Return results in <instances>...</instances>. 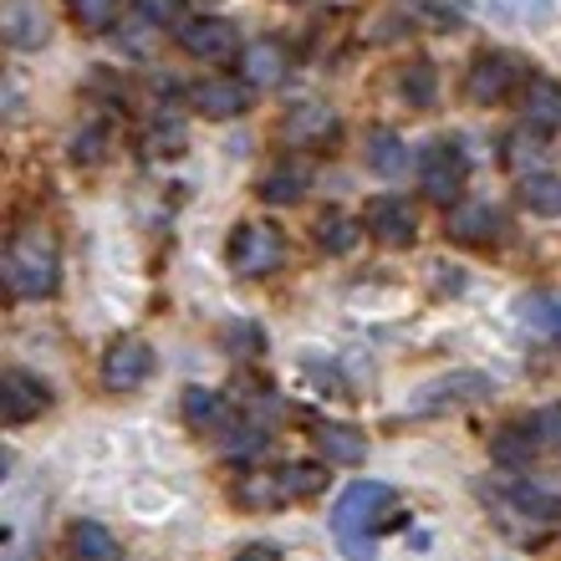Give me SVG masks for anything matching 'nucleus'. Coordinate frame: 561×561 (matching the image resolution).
Wrapping results in <instances>:
<instances>
[{"instance_id":"nucleus-6","label":"nucleus","mask_w":561,"mask_h":561,"mask_svg":"<svg viewBox=\"0 0 561 561\" xmlns=\"http://www.w3.org/2000/svg\"><path fill=\"white\" fill-rule=\"evenodd\" d=\"M495 393V378L485 373H449V378H434L414 393L409 414L414 419H428V414H449V409H470V403H485Z\"/></svg>"},{"instance_id":"nucleus-4","label":"nucleus","mask_w":561,"mask_h":561,"mask_svg":"<svg viewBox=\"0 0 561 561\" xmlns=\"http://www.w3.org/2000/svg\"><path fill=\"white\" fill-rule=\"evenodd\" d=\"M465 179H470V153L455 144V138H434V144L419 148V190L434 205H459L465 194Z\"/></svg>"},{"instance_id":"nucleus-3","label":"nucleus","mask_w":561,"mask_h":561,"mask_svg":"<svg viewBox=\"0 0 561 561\" xmlns=\"http://www.w3.org/2000/svg\"><path fill=\"white\" fill-rule=\"evenodd\" d=\"M225 255H230V271L240 280H266L271 271L286 266V236L271 220H240Z\"/></svg>"},{"instance_id":"nucleus-29","label":"nucleus","mask_w":561,"mask_h":561,"mask_svg":"<svg viewBox=\"0 0 561 561\" xmlns=\"http://www.w3.org/2000/svg\"><path fill=\"white\" fill-rule=\"evenodd\" d=\"M520 317L541 332V337H551L561 347V296L551 291H536V296H520Z\"/></svg>"},{"instance_id":"nucleus-26","label":"nucleus","mask_w":561,"mask_h":561,"mask_svg":"<svg viewBox=\"0 0 561 561\" xmlns=\"http://www.w3.org/2000/svg\"><path fill=\"white\" fill-rule=\"evenodd\" d=\"M520 205L531 209V215H541V220H557L561 215V174H526L520 179Z\"/></svg>"},{"instance_id":"nucleus-20","label":"nucleus","mask_w":561,"mask_h":561,"mask_svg":"<svg viewBox=\"0 0 561 561\" xmlns=\"http://www.w3.org/2000/svg\"><path fill=\"white\" fill-rule=\"evenodd\" d=\"M541 163H547V128H516V134H505V169H516L520 179L526 174H541Z\"/></svg>"},{"instance_id":"nucleus-19","label":"nucleus","mask_w":561,"mask_h":561,"mask_svg":"<svg viewBox=\"0 0 561 561\" xmlns=\"http://www.w3.org/2000/svg\"><path fill=\"white\" fill-rule=\"evenodd\" d=\"M67 547H72L77 561H123L118 536L107 531L103 520H72V531H67Z\"/></svg>"},{"instance_id":"nucleus-15","label":"nucleus","mask_w":561,"mask_h":561,"mask_svg":"<svg viewBox=\"0 0 561 561\" xmlns=\"http://www.w3.org/2000/svg\"><path fill=\"white\" fill-rule=\"evenodd\" d=\"M332 134H337V118H332V107H322V103H296L291 113L280 118V138L291 148H317Z\"/></svg>"},{"instance_id":"nucleus-12","label":"nucleus","mask_w":561,"mask_h":561,"mask_svg":"<svg viewBox=\"0 0 561 561\" xmlns=\"http://www.w3.org/2000/svg\"><path fill=\"white\" fill-rule=\"evenodd\" d=\"M490 501L501 505L505 516L536 520V526H557V520H561V495H551V490L531 485V480H511V485L490 490Z\"/></svg>"},{"instance_id":"nucleus-30","label":"nucleus","mask_w":561,"mask_h":561,"mask_svg":"<svg viewBox=\"0 0 561 561\" xmlns=\"http://www.w3.org/2000/svg\"><path fill=\"white\" fill-rule=\"evenodd\" d=\"M399 92L409 98V107H428L434 103V67L428 61H409L399 72Z\"/></svg>"},{"instance_id":"nucleus-31","label":"nucleus","mask_w":561,"mask_h":561,"mask_svg":"<svg viewBox=\"0 0 561 561\" xmlns=\"http://www.w3.org/2000/svg\"><path fill=\"white\" fill-rule=\"evenodd\" d=\"M67 11L82 31H107L118 21V0H67Z\"/></svg>"},{"instance_id":"nucleus-7","label":"nucleus","mask_w":561,"mask_h":561,"mask_svg":"<svg viewBox=\"0 0 561 561\" xmlns=\"http://www.w3.org/2000/svg\"><path fill=\"white\" fill-rule=\"evenodd\" d=\"M363 230L378 245H388V251H409L419 240V209L403 194H378L368 205V215H363Z\"/></svg>"},{"instance_id":"nucleus-23","label":"nucleus","mask_w":561,"mask_h":561,"mask_svg":"<svg viewBox=\"0 0 561 561\" xmlns=\"http://www.w3.org/2000/svg\"><path fill=\"white\" fill-rule=\"evenodd\" d=\"M5 42L21 46V51H36V46L46 42L42 5H31V0H11V5H5Z\"/></svg>"},{"instance_id":"nucleus-5","label":"nucleus","mask_w":561,"mask_h":561,"mask_svg":"<svg viewBox=\"0 0 561 561\" xmlns=\"http://www.w3.org/2000/svg\"><path fill=\"white\" fill-rule=\"evenodd\" d=\"M526 82V61L516 51H480L465 72V98L474 107H495Z\"/></svg>"},{"instance_id":"nucleus-32","label":"nucleus","mask_w":561,"mask_h":561,"mask_svg":"<svg viewBox=\"0 0 561 561\" xmlns=\"http://www.w3.org/2000/svg\"><path fill=\"white\" fill-rule=\"evenodd\" d=\"M103 159H107V128H103V123H88L82 134H72V163L98 169Z\"/></svg>"},{"instance_id":"nucleus-14","label":"nucleus","mask_w":561,"mask_h":561,"mask_svg":"<svg viewBox=\"0 0 561 561\" xmlns=\"http://www.w3.org/2000/svg\"><path fill=\"white\" fill-rule=\"evenodd\" d=\"M286 72H291V51H286L276 36L245 42V51H240V77H245L251 88H276V82H286Z\"/></svg>"},{"instance_id":"nucleus-33","label":"nucleus","mask_w":561,"mask_h":561,"mask_svg":"<svg viewBox=\"0 0 561 561\" xmlns=\"http://www.w3.org/2000/svg\"><path fill=\"white\" fill-rule=\"evenodd\" d=\"M138 15L148 26H184V0H138Z\"/></svg>"},{"instance_id":"nucleus-16","label":"nucleus","mask_w":561,"mask_h":561,"mask_svg":"<svg viewBox=\"0 0 561 561\" xmlns=\"http://www.w3.org/2000/svg\"><path fill=\"white\" fill-rule=\"evenodd\" d=\"M311 444H317V455H322L327 465H363V459H368V434L353 424L322 419V424L311 428Z\"/></svg>"},{"instance_id":"nucleus-34","label":"nucleus","mask_w":561,"mask_h":561,"mask_svg":"<svg viewBox=\"0 0 561 561\" xmlns=\"http://www.w3.org/2000/svg\"><path fill=\"white\" fill-rule=\"evenodd\" d=\"M531 424H536V434H541V444H547V449H561V403L541 409Z\"/></svg>"},{"instance_id":"nucleus-17","label":"nucleus","mask_w":561,"mask_h":561,"mask_svg":"<svg viewBox=\"0 0 561 561\" xmlns=\"http://www.w3.org/2000/svg\"><path fill=\"white\" fill-rule=\"evenodd\" d=\"M311 184V169L301 159H280L271 163L266 174H261V184H255V194L266 199V205H296L301 194H307Z\"/></svg>"},{"instance_id":"nucleus-24","label":"nucleus","mask_w":561,"mask_h":561,"mask_svg":"<svg viewBox=\"0 0 561 561\" xmlns=\"http://www.w3.org/2000/svg\"><path fill=\"white\" fill-rule=\"evenodd\" d=\"M184 144H190V128H184L179 113H153L148 118V128H144L148 159H174V153H184Z\"/></svg>"},{"instance_id":"nucleus-9","label":"nucleus","mask_w":561,"mask_h":561,"mask_svg":"<svg viewBox=\"0 0 561 561\" xmlns=\"http://www.w3.org/2000/svg\"><path fill=\"white\" fill-rule=\"evenodd\" d=\"M179 46L190 51L194 61H240V31L230 26V21H220V15H194V21H184L179 26Z\"/></svg>"},{"instance_id":"nucleus-18","label":"nucleus","mask_w":561,"mask_h":561,"mask_svg":"<svg viewBox=\"0 0 561 561\" xmlns=\"http://www.w3.org/2000/svg\"><path fill=\"white\" fill-rule=\"evenodd\" d=\"M184 424L194 428V434H230V403H225V393H215V388H190L184 393Z\"/></svg>"},{"instance_id":"nucleus-28","label":"nucleus","mask_w":561,"mask_h":561,"mask_svg":"<svg viewBox=\"0 0 561 561\" xmlns=\"http://www.w3.org/2000/svg\"><path fill=\"white\" fill-rule=\"evenodd\" d=\"M357 220L353 215H342V209H322V220H317V245H322L327 255H347L357 245Z\"/></svg>"},{"instance_id":"nucleus-35","label":"nucleus","mask_w":561,"mask_h":561,"mask_svg":"<svg viewBox=\"0 0 561 561\" xmlns=\"http://www.w3.org/2000/svg\"><path fill=\"white\" fill-rule=\"evenodd\" d=\"M236 561H280V551L271 547V541H255V547H240Z\"/></svg>"},{"instance_id":"nucleus-11","label":"nucleus","mask_w":561,"mask_h":561,"mask_svg":"<svg viewBox=\"0 0 561 561\" xmlns=\"http://www.w3.org/2000/svg\"><path fill=\"white\" fill-rule=\"evenodd\" d=\"M505 230H511V225H505L501 205H490V199H470V205L449 209V240H459V245L490 251V245L505 240Z\"/></svg>"},{"instance_id":"nucleus-10","label":"nucleus","mask_w":561,"mask_h":561,"mask_svg":"<svg viewBox=\"0 0 561 561\" xmlns=\"http://www.w3.org/2000/svg\"><path fill=\"white\" fill-rule=\"evenodd\" d=\"M153 378V347L144 337H118L103 353V388L107 393H134Z\"/></svg>"},{"instance_id":"nucleus-13","label":"nucleus","mask_w":561,"mask_h":561,"mask_svg":"<svg viewBox=\"0 0 561 561\" xmlns=\"http://www.w3.org/2000/svg\"><path fill=\"white\" fill-rule=\"evenodd\" d=\"M190 103H194V113H205L215 123L240 118L251 107V82L245 77H205V82L190 88Z\"/></svg>"},{"instance_id":"nucleus-21","label":"nucleus","mask_w":561,"mask_h":561,"mask_svg":"<svg viewBox=\"0 0 561 561\" xmlns=\"http://www.w3.org/2000/svg\"><path fill=\"white\" fill-rule=\"evenodd\" d=\"M541 449H547V444H541L536 424H505L501 434H495V444H490V455L501 459V465H511V470H526Z\"/></svg>"},{"instance_id":"nucleus-22","label":"nucleus","mask_w":561,"mask_h":561,"mask_svg":"<svg viewBox=\"0 0 561 561\" xmlns=\"http://www.w3.org/2000/svg\"><path fill=\"white\" fill-rule=\"evenodd\" d=\"M363 159H368L373 174L399 179L403 169H409V148H403V138L393 134V128H373L368 144H363Z\"/></svg>"},{"instance_id":"nucleus-25","label":"nucleus","mask_w":561,"mask_h":561,"mask_svg":"<svg viewBox=\"0 0 561 561\" xmlns=\"http://www.w3.org/2000/svg\"><path fill=\"white\" fill-rule=\"evenodd\" d=\"M526 118L536 123V128H561V82H551V77H531L526 82Z\"/></svg>"},{"instance_id":"nucleus-8","label":"nucleus","mask_w":561,"mask_h":561,"mask_svg":"<svg viewBox=\"0 0 561 561\" xmlns=\"http://www.w3.org/2000/svg\"><path fill=\"white\" fill-rule=\"evenodd\" d=\"M51 409V388L26 368H5L0 373V424L5 428H21L31 419H42Z\"/></svg>"},{"instance_id":"nucleus-27","label":"nucleus","mask_w":561,"mask_h":561,"mask_svg":"<svg viewBox=\"0 0 561 561\" xmlns=\"http://www.w3.org/2000/svg\"><path fill=\"white\" fill-rule=\"evenodd\" d=\"M236 501L245 505V511H276V505H286V490H280V470H255L245 474L236 485Z\"/></svg>"},{"instance_id":"nucleus-2","label":"nucleus","mask_w":561,"mask_h":561,"mask_svg":"<svg viewBox=\"0 0 561 561\" xmlns=\"http://www.w3.org/2000/svg\"><path fill=\"white\" fill-rule=\"evenodd\" d=\"M0 276H5V291L21 296V301H42V296L57 291L61 280V251L57 236L46 225H26L15 230L5 255H0Z\"/></svg>"},{"instance_id":"nucleus-1","label":"nucleus","mask_w":561,"mask_h":561,"mask_svg":"<svg viewBox=\"0 0 561 561\" xmlns=\"http://www.w3.org/2000/svg\"><path fill=\"white\" fill-rule=\"evenodd\" d=\"M399 516V490L383 480H357L337 495L332 505V531H337L347 561H373L378 557V531L393 526Z\"/></svg>"}]
</instances>
